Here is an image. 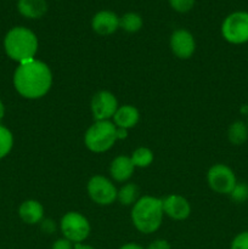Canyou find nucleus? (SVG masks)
Instances as JSON below:
<instances>
[{
    "label": "nucleus",
    "mask_w": 248,
    "mask_h": 249,
    "mask_svg": "<svg viewBox=\"0 0 248 249\" xmlns=\"http://www.w3.org/2000/svg\"><path fill=\"white\" fill-rule=\"evenodd\" d=\"M142 17L136 12H126L119 17V28L125 31L126 33H136L142 28Z\"/></svg>",
    "instance_id": "nucleus-18"
},
{
    "label": "nucleus",
    "mask_w": 248,
    "mask_h": 249,
    "mask_svg": "<svg viewBox=\"0 0 248 249\" xmlns=\"http://www.w3.org/2000/svg\"><path fill=\"white\" fill-rule=\"evenodd\" d=\"M12 82L22 97L35 100L48 94L53 84V74L46 63L34 58L17 66Z\"/></svg>",
    "instance_id": "nucleus-1"
},
{
    "label": "nucleus",
    "mask_w": 248,
    "mask_h": 249,
    "mask_svg": "<svg viewBox=\"0 0 248 249\" xmlns=\"http://www.w3.org/2000/svg\"><path fill=\"white\" fill-rule=\"evenodd\" d=\"M170 48L179 58H189L196 49L195 38L186 29H177L170 36Z\"/></svg>",
    "instance_id": "nucleus-10"
},
{
    "label": "nucleus",
    "mask_w": 248,
    "mask_h": 249,
    "mask_svg": "<svg viewBox=\"0 0 248 249\" xmlns=\"http://www.w3.org/2000/svg\"><path fill=\"white\" fill-rule=\"evenodd\" d=\"M51 249H74V246L67 238H60L56 242H53Z\"/></svg>",
    "instance_id": "nucleus-25"
},
{
    "label": "nucleus",
    "mask_w": 248,
    "mask_h": 249,
    "mask_svg": "<svg viewBox=\"0 0 248 249\" xmlns=\"http://www.w3.org/2000/svg\"><path fill=\"white\" fill-rule=\"evenodd\" d=\"M117 140V126L108 121H96L85 133V146L92 152H105Z\"/></svg>",
    "instance_id": "nucleus-4"
},
{
    "label": "nucleus",
    "mask_w": 248,
    "mask_h": 249,
    "mask_svg": "<svg viewBox=\"0 0 248 249\" xmlns=\"http://www.w3.org/2000/svg\"><path fill=\"white\" fill-rule=\"evenodd\" d=\"M228 139L232 145L241 146L248 140V125L242 121H236L229 126Z\"/></svg>",
    "instance_id": "nucleus-17"
},
{
    "label": "nucleus",
    "mask_w": 248,
    "mask_h": 249,
    "mask_svg": "<svg viewBox=\"0 0 248 249\" xmlns=\"http://www.w3.org/2000/svg\"><path fill=\"white\" fill-rule=\"evenodd\" d=\"M18 215L22 221L29 225H34L43 220L44 208L38 201L34 199H28L21 203L18 208Z\"/></svg>",
    "instance_id": "nucleus-14"
},
{
    "label": "nucleus",
    "mask_w": 248,
    "mask_h": 249,
    "mask_svg": "<svg viewBox=\"0 0 248 249\" xmlns=\"http://www.w3.org/2000/svg\"><path fill=\"white\" fill-rule=\"evenodd\" d=\"M55 224L50 219H45V220H41V230L45 233H53L55 231Z\"/></svg>",
    "instance_id": "nucleus-27"
},
{
    "label": "nucleus",
    "mask_w": 248,
    "mask_h": 249,
    "mask_svg": "<svg viewBox=\"0 0 248 249\" xmlns=\"http://www.w3.org/2000/svg\"><path fill=\"white\" fill-rule=\"evenodd\" d=\"M221 34L230 44L248 43V12L235 11L228 15L221 24Z\"/></svg>",
    "instance_id": "nucleus-5"
},
{
    "label": "nucleus",
    "mask_w": 248,
    "mask_h": 249,
    "mask_svg": "<svg viewBox=\"0 0 248 249\" xmlns=\"http://www.w3.org/2000/svg\"><path fill=\"white\" fill-rule=\"evenodd\" d=\"M2 45L5 53L19 65L34 60L38 51V38L35 33L27 27H12L5 34Z\"/></svg>",
    "instance_id": "nucleus-2"
},
{
    "label": "nucleus",
    "mask_w": 248,
    "mask_h": 249,
    "mask_svg": "<svg viewBox=\"0 0 248 249\" xmlns=\"http://www.w3.org/2000/svg\"><path fill=\"white\" fill-rule=\"evenodd\" d=\"M162 199L145 196L139 199L131 211L134 226L142 233H152L159 229L163 220Z\"/></svg>",
    "instance_id": "nucleus-3"
},
{
    "label": "nucleus",
    "mask_w": 248,
    "mask_h": 249,
    "mask_svg": "<svg viewBox=\"0 0 248 249\" xmlns=\"http://www.w3.org/2000/svg\"><path fill=\"white\" fill-rule=\"evenodd\" d=\"M147 249H172L169 242L165 240H156L148 246Z\"/></svg>",
    "instance_id": "nucleus-26"
},
{
    "label": "nucleus",
    "mask_w": 248,
    "mask_h": 249,
    "mask_svg": "<svg viewBox=\"0 0 248 249\" xmlns=\"http://www.w3.org/2000/svg\"><path fill=\"white\" fill-rule=\"evenodd\" d=\"M118 109L116 96L109 91H99L91 100V112L96 121H108Z\"/></svg>",
    "instance_id": "nucleus-9"
},
{
    "label": "nucleus",
    "mask_w": 248,
    "mask_h": 249,
    "mask_svg": "<svg viewBox=\"0 0 248 249\" xmlns=\"http://www.w3.org/2000/svg\"><path fill=\"white\" fill-rule=\"evenodd\" d=\"M74 249H95V248H92L91 246L83 245V243H77V245L74 246Z\"/></svg>",
    "instance_id": "nucleus-31"
},
{
    "label": "nucleus",
    "mask_w": 248,
    "mask_h": 249,
    "mask_svg": "<svg viewBox=\"0 0 248 249\" xmlns=\"http://www.w3.org/2000/svg\"><path fill=\"white\" fill-rule=\"evenodd\" d=\"M230 196L235 203H245L248 199V185L246 182H237L230 192Z\"/></svg>",
    "instance_id": "nucleus-22"
},
{
    "label": "nucleus",
    "mask_w": 248,
    "mask_h": 249,
    "mask_svg": "<svg viewBox=\"0 0 248 249\" xmlns=\"http://www.w3.org/2000/svg\"><path fill=\"white\" fill-rule=\"evenodd\" d=\"M139 195V189L135 184H128L119 190L117 198L119 199L122 204L124 206H130L136 201Z\"/></svg>",
    "instance_id": "nucleus-21"
},
{
    "label": "nucleus",
    "mask_w": 248,
    "mask_h": 249,
    "mask_svg": "<svg viewBox=\"0 0 248 249\" xmlns=\"http://www.w3.org/2000/svg\"><path fill=\"white\" fill-rule=\"evenodd\" d=\"M131 162H133L134 167L139 168H146L152 163L153 160V153L152 151L148 150L146 147H139L133 152L130 157Z\"/></svg>",
    "instance_id": "nucleus-20"
},
{
    "label": "nucleus",
    "mask_w": 248,
    "mask_h": 249,
    "mask_svg": "<svg viewBox=\"0 0 248 249\" xmlns=\"http://www.w3.org/2000/svg\"><path fill=\"white\" fill-rule=\"evenodd\" d=\"M230 249H248V231L238 233L231 242Z\"/></svg>",
    "instance_id": "nucleus-24"
},
{
    "label": "nucleus",
    "mask_w": 248,
    "mask_h": 249,
    "mask_svg": "<svg viewBox=\"0 0 248 249\" xmlns=\"http://www.w3.org/2000/svg\"><path fill=\"white\" fill-rule=\"evenodd\" d=\"M88 192L95 203L100 206H108L117 198V189L107 178L95 175L88 182Z\"/></svg>",
    "instance_id": "nucleus-8"
},
{
    "label": "nucleus",
    "mask_w": 248,
    "mask_h": 249,
    "mask_svg": "<svg viewBox=\"0 0 248 249\" xmlns=\"http://www.w3.org/2000/svg\"><path fill=\"white\" fill-rule=\"evenodd\" d=\"M208 185L213 191L223 195H230L237 184L235 173L225 164H215L208 170L207 174Z\"/></svg>",
    "instance_id": "nucleus-7"
},
{
    "label": "nucleus",
    "mask_w": 248,
    "mask_h": 249,
    "mask_svg": "<svg viewBox=\"0 0 248 249\" xmlns=\"http://www.w3.org/2000/svg\"><path fill=\"white\" fill-rule=\"evenodd\" d=\"M17 10L29 19L41 18L48 12L46 0H17Z\"/></svg>",
    "instance_id": "nucleus-13"
},
{
    "label": "nucleus",
    "mask_w": 248,
    "mask_h": 249,
    "mask_svg": "<svg viewBox=\"0 0 248 249\" xmlns=\"http://www.w3.org/2000/svg\"><path fill=\"white\" fill-rule=\"evenodd\" d=\"M4 116H5V105H4V102L0 100V123H1Z\"/></svg>",
    "instance_id": "nucleus-30"
},
{
    "label": "nucleus",
    "mask_w": 248,
    "mask_h": 249,
    "mask_svg": "<svg viewBox=\"0 0 248 249\" xmlns=\"http://www.w3.org/2000/svg\"><path fill=\"white\" fill-rule=\"evenodd\" d=\"M113 118L117 128H123L128 130V129L133 128L138 124L140 114H139V111L134 106L124 105V106L118 107Z\"/></svg>",
    "instance_id": "nucleus-15"
},
{
    "label": "nucleus",
    "mask_w": 248,
    "mask_h": 249,
    "mask_svg": "<svg viewBox=\"0 0 248 249\" xmlns=\"http://www.w3.org/2000/svg\"><path fill=\"white\" fill-rule=\"evenodd\" d=\"M163 212L174 220H184L191 213V207L187 199L179 195H170L162 199Z\"/></svg>",
    "instance_id": "nucleus-12"
},
{
    "label": "nucleus",
    "mask_w": 248,
    "mask_h": 249,
    "mask_svg": "<svg viewBox=\"0 0 248 249\" xmlns=\"http://www.w3.org/2000/svg\"><path fill=\"white\" fill-rule=\"evenodd\" d=\"M61 231L72 243H82L90 233V224L85 216L77 212H70L61 220Z\"/></svg>",
    "instance_id": "nucleus-6"
},
{
    "label": "nucleus",
    "mask_w": 248,
    "mask_h": 249,
    "mask_svg": "<svg viewBox=\"0 0 248 249\" xmlns=\"http://www.w3.org/2000/svg\"><path fill=\"white\" fill-rule=\"evenodd\" d=\"M91 28L100 36L113 34L119 28V17L109 10H101L92 16Z\"/></svg>",
    "instance_id": "nucleus-11"
},
{
    "label": "nucleus",
    "mask_w": 248,
    "mask_h": 249,
    "mask_svg": "<svg viewBox=\"0 0 248 249\" xmlns=\"http://www.w3.org/2000/svg\"><path fill=\"white\" fill-rule=\"evenodd\" d=\"M168 2H169L170 7L177 12L186 14L194 9L196 0H168Z\"/></svg>",
    "instance_id": "nucleus-23"
},
{
    "label": "nucleus",
    "mask_w": 248,
    "mask_h": 249,
    "mask_svg": "<svg viewBox=\"0 0 248 249\" xmlns=\"http://www.w3.org/2000/svg\"><path fill=\"white\" fill-rule=\"evenodd\" d=\"M126 135H128V131H126V129L117 128V140H118V139H125Z\"/></svg>",
    "instance_id": "nucleus-28"
},
{
    "label": "nucleus",
    "mask_w": 248,
    "mask_h": 249,
    "mask_svg": "<svg viewBox=\"0 0 248 249\" xmlns=\"http://www.w3.org/2000/svg\"><path fill=\"white\" fill-rule=\"evenodd\" d=\"M119 249H143L141 246L136 245V243H126V245L122 246Z\"/></svg>",
    "instance_id": "nucleus-29"
},
{
    "label": "nucleus",
    "mask_w": 248,
    "mask_h": 249,
    "mask_svg": "<svg viewBox=\"0 0 248 249\" xmlns=\"http://www.w3.org/2000/svg\"><path fill=\"white\" fill-rule=\"evenodd\" d=\"M14 147V135L6 126L0 123V160L6 157Z\"/></svg>",
    "instance_id": "nucleus-19"
},
{
    "label": "nucleus",
    "mask_w": 248,
    "mask_h": 249,
    "mask_svg": "<svg viewBox=\"0 0 248 249\" xmlns=\"http://www.w3.org/2000/svg\"><path fill=\"white\" fill-rule=\"evenodd\" d=\"M134 164L131 160L125 156H119V157L114 158L113 162L111 163V172L112 178L117 181H125L133 175L134 172Z\"/></svg>",
    "instance_id": "nucleus-16"
}]
</instances>
